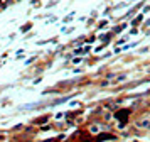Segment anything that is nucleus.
<instances>
[{
  "label": "nucleus",
  "instance_id": "f03ea898",
  "mask_svg": "<svg viewBox=\"0 0 150 142\" xmlns=\"http://www.w3.org/2000/svg\"><path fill=\"white\" fill-rule=\"evenodd\" d=\"M116 117L120 118V120H123V123L127 122V117H128V112H125V113H116Z\"/></svg>",
  "mask_w": 150,
  "mask_h": 142
},
{
  "label": "nucleus",
  "instance_id": "f257e3e1",
  "mask_svg": "<svg viewBox=\"0 0 150 142\" xmlns=\"http://www.w3.org/2000/svg\"><path fill=\"white\" fill-rule=\"evenodd\" d=\"M98 139H100V141H108V139H111V141H115L116 137L113 134H100L98 135Z\"/></svg>",
  "mask_w": 150,
  "mask_h": 142
}]
</instances>
